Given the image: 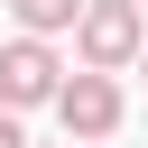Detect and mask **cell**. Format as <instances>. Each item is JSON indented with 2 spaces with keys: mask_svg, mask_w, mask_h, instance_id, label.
<instances>
[{
  "mask_svg": "<svg viewBox=\"0 0 148 148\" xmlns=\"http://www.w3.org/2000/svg\"><path fill=\"white\" fill-rule=\"evenodd\" d=\"M74 46H83V65H92V74H120V65H139V46H148V18H139V0H83V18H74Z\"/></svg>",
  "mask_w": 148,
  "mask_h": 148,
  "instance_id": "obj_1",
  "label": "cell"
},
{
  "mask_svg": "<svg viewBox=\"0 0 148 148\" xmlns=\"http://www.w3.org/2000/svg\"><path fill=\"white\" fill-rule=\"evenodd\" d=\"M56 92H65L56 46H46V37H9V46H0V102H9V111H37V102H56Z\"/></svg>",
  "mask_w": 148,
  "mask_h": 148,
  "instance_id": "obj_2",
  "label": "cell"
},
{
  "mask_svg": "<svg viewBox=\"0 0 148 148\" xmlns=\"http://www.w3.org/2000/svg\"><path fill=\"white\" fill-rule=\"evenodd\" d=\"M56 120H65L74 139H111V130H120V83H111V74H92V65H83V74H65Z\"/></svg>",
  "mask_w": 148,
  "mask_h": 148,
  "instance_id": "obj_3",
  "label": "cell"
},
{
  "mask_svg": "<svg viewBox=\"0 0 148 148\" xmlns=\"http://www.w3.org/2000/svg\"><path fill=\"white\" fill-rule=\"evenodd\" d=\"M9 18H18V37H56L83 18V0H9Z\"/></svg>",
  "mask_w": 148,
  "mask_h": 148,
  "instance_id": "obj_4",
  "label": "cell"
},
{
  "mask_svg": "<svg viewBox=\"0 0 148 148\" xmlns=\"http://www.w3.org/2000/svg\"><path fill=\"white\" fill-rule=\"evenodd\" d=\"M0 148H28V139H18V120H9V111H0Z\"/></svg>",
  "mask_w": 148,
  "mask_h": 148,
  "instance_id": "obj_5",
  "label": "cell"
},
{
  "mask_svg": "<svg viewBox=\"0 0 148 148\" xmlns=\"http://www.w3.org/2000/svg\"><path fill=\"white\" fill-rule=\"evenodd\" d=\"M139 74H148V46H139Z\"/></svg>",
  "mask_w": 148,
  "mask_h": 148,
  "instance_id": "obj_6",
  "label": "cell"
}]
</instances>
